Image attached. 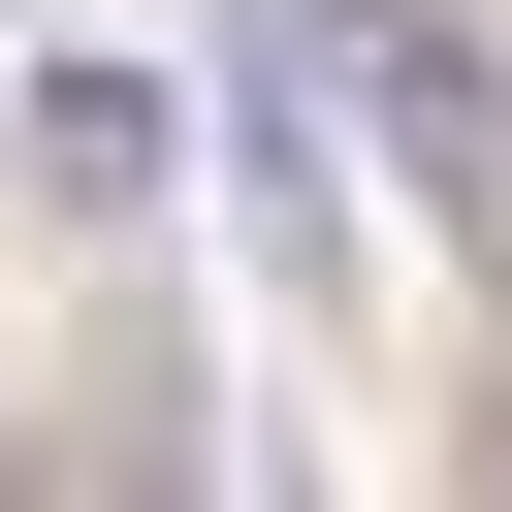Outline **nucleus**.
Masks as SVG:
<instances>
[{"mask_svg":"<svg viewBox=\"0 0 512 512\" xmlns=\"http://www.w3.org/2000/svg\"><path fill=\"white\" fill-rule=\"evenodd\" d=\"M32 192L128 224V192H160V96H128V64H32Z\"/></svg>","mask_w":512,"mask_h":512,"instance_id":"1","label":"nucleus"}]
</instances>
